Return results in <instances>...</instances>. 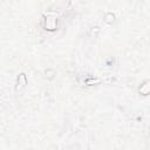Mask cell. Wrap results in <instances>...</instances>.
I'll return each mask as SVG.
<instances>
[{
  "instance_id": "obj_1",
  "label": "cell",
  "mask_w": 150,
  "mask_h": 150,
  "mask_svg": "<svg viewBox=\"0 0 150 150\" xmlns=\"http://www.w3.org/2000/svg\"><path fill=\"white\" fill-rule=\"evenodd\" d=\"M57 26V19H56V14L52 15V13H47V18L43 21V27L47 30H54L56 29Z\"/></svg>"
},
{
  "instance_id": "obj_2",
  "label": "cell",
  "mask_w": 150,
  "mask_h": 150,
  "mask_svg": "<svg viewBox=\"0 0 150 150\" xmlns=\"http://www.w3.org/2000/svg\"><path fill=\"white\" fill-rule=\"evenodd\" d=\"M139 94H142V95H150V81H145L139 87Z\"/></svg>"
},
{
  "instance_id": "obj_3",
  "label": "cell",
  "mask_w": 150,
  "mask_h": 150,
  "mask_svg": "<svg viewBox=\"0 0 150 150\" xmlns=\"http://www.w3.org/2000/svg\"><path fill=\"white\" fill-rule=\"evenodd\" d=\"M26 83H27L26 76H25L23 74H21V75L19 76V79H18V87H16V89H20V88L25 87V84H26Z\"/></svg>"
},
{
  "instance_id": "obj_4",
  "label": "cell",
  "mask_w": 150,
  "mask_h": 150,
  "mask_svg": "<svg viewBox=\"0 0 150 150\" xmlns=\"http://www.w3.org/2000/svg\"><path fill=\"white\" fill-rule=\"evenodd\" d=\"M100 82H101L100 79H88V80H86L87 86H93V84H96V83H100Z\"/></svg>"
}]
</instances>
